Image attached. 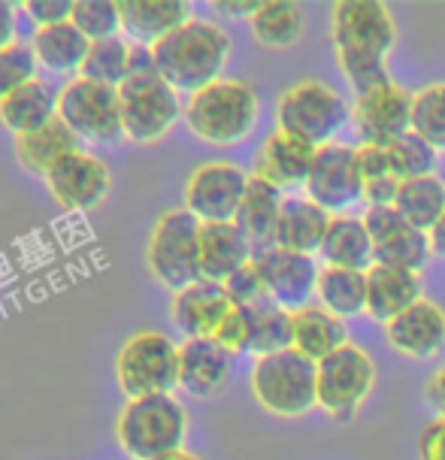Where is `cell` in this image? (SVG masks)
I'll list each match as a JSON object with an SVG mask.
<instances>
[{"label": "cell", "mask_w": 445, "mask_h": 460, "mask_svg": "<svg viewBox=\"0 0 445 460\" xmlns=\"http://www.w3.org/2000/svg\"><path fill=\"white\" fill-rule=\"evenodd\" d=\"M331 43L343 76L354 94L388 82L385 61L397 46V22L382 0H336L331 10Z\"/></svg>", "instance_id": "6da1fadb"}, {"label": "cell", "mask_w": 445, "mask_h": 460, "mask_svg": "<svg viewBox=\"0 0 445 460\" xmlns=\"http://www.w3.org/2000/svg\"><path fill=\"white\" fill-rule=\"evenodd\" d=\"M234 43L221 24L191 19L152 46L155 67L176 92L197 94L221 79Z\"/></svg>", "instance_id": "7a4b0ae2"}, {"label": "cell", "mask_w": 445, "mask_h": 460, "mask_svg": "<svg viewBox=\"0 0 445 460\" xmlns=\"http://www.w3.org/2000/svg\"><path fill=\"white\" fill-rule=\"evenodd\" d=\"M121 128L130 143H158L185 115L179 92L161 76L148 46L130 43V73L119 85Z\"/></svg>", "instance_id": "3957f363"}, {"label": "cell", "mask_w": 445, "mask_h": 460, "mask_svg": "<svg viewBox=\"0 0 445 460\" xmlns=\"http://www.w3.org/2000/svg\"><path fill=\"white\" fill-rule=\"evenodd\" d=\"M261 115V97L252 82L225 79L188 97L185 125L209 146H236L252 134Z\"/></svg>", "instance_id": "277c9868"}, {"label": "cell", "mask_w": 445, "mask_h": 460, "mask_svg": "<svg viewBox=\"0 0 445 460\" xmlns=\"http://www.w3.org/2000/svg\"><path fill=\"white\" fill-rule=\"evenodd\" d=\"M188 437V412L173 394L128 400L115 418V439L134 460H158L182 451Z\"/></svg>", "instance_id": "5b68a950"}, {"label": "cell", "mask_w": 445, "mask_h": 460, "mask_svg": "<svg viewBox=\"0 0 445 460\" xmlns=\"http://www.w3.org/2000/svg\"><path fill=\"white\" fill-rule=\"evenodd\" d=\"M345 125H352V103L325 79L291 82L276 101V130L316 149L336 143Z\"/></svg>", "instance_id": "8992f818"}, {"label": "cell", "mask_w": 445, "mask_h": 460, "mask_svg": "<svg viewBox=\"0 0 445 460\" xmlns=\"http://www.w3.org/2000/svg\"><path fill=\"white\" fill-rule=\"evenodd\" d=\"M249 385L258 406L276 418H300L318 406V364L294 349L254 358Z\"/></svg>", "instance_id": "52a82bcc"}, {"label": "cell", "mask_w": 445, "mask_h": 460, "mask_svg": "<svg viewBox=\"0 0 445 460\" xmlns=\"http://www.w3.org/2000/svg\"><path fill=\"white\" fill-rule=\"evenodd\" d=\"M146 264L173 294L200 282V221L185 207L167 209L146 243Z\"/></svg>", "instance_id": "ba28073f"}, {"label": "cell", "mask_w": 445, "mask_h": 460, "mask_svg": "<svg viewBox=\"0 0 445 460\" xmlns=\"http://www.w3.org/2000/svg\"><path fill=\"white\" fill-rule=\"evenodd\" d=\"M115 379L128 400L158 397L179 388V345L161 331H139L115 358Z\"/></svg>", "instance_id": "9c48e42d"}, {"label": "cell", "mask_w": 445, "mask_h": 460, "mask_svg": "<svg viewBox=\"0 0 445 460\" xmlns=\"http://www.w3.org/2000/svg\"><path fill=\"white\" fill-rule=\"evenodd\" d=\"M376 385V360L358 342H345L318 364V409L334 421H352Z\"/></svg>", "instance_id": "30bf717a"}, {"label": "cell", "mask_w": 445, "mask_h": 460, "mask_svg": "<svg viewBox=\"0 0 445 460\" xmlns=\"http://www.w3.org/2000/svg\"><path fill=\"white\" fill-rule=\"evenodd\" d=\"M58 119L88 143L115 146L125 139L119 88L97 85L92 79L76 76L58 92Z\"/></svg>", "instance_id": "8fae6325"}, {"label": "cell", "mask_w": 445, "mask_h": 460, "mask_svg": "<svg viewBox=\"0 0 445 460\" xmlns=\"http://www.w3.org/2000/svg\"><path fill=\"white\" fill-rule=\"evenodd\" d=\"M352 130L358 134V146L388 149L397 139L412 134V94L394 79L364 94H354Z\"/></svg>", "instance_id": "7c38bea8"}, {"label": "cell", "mask_w": 445, "mask_h": 460, "mask_svg": "<svg viewBox=\"0 0 445 460\" xmlns=\"http://www.w3.org/2000/svg\"><path fill=\"white\" fill-rule=\"evenodd\" d=\"M249 179L252 176L240 164L206 161L185 182V209L191 212L200 225L236 221V212L243 207Z\"/></svg>", "instance_id": "4fadbf2b"}, {"label": "cell", "mask_w": 445, "mask_h": 460, "mask_svg": "<svg viewBox=\"0 0 445 460\" xmlns=\"http://www.w3.org/2000/svg\"><path fill=\"white\" fill-rule=\"evenodd\" d=\"M303 191L316 207L331 216H349L354 203L364 200V182L358 170V146H321Z\"/></svg>", "instance_id": "5bb4252c"}, {"label": "cell", "mask_w": 445, "mask_h": 460, "mask_svg": "<svg viewBox=\"0 0 445 460\" xmlns=\"http://www.w3.org/2000/svg\"><path fill=\"white\" fill-rule=\"evenodd\" d=\"M360 221H364L369 240H373L376 264L422 273L427 261L433 258L431 236L424 230L412 227L394 207H367Z\"/></svg>", "instance_id": "9a60e30c"}, {"label": "cell", "mask_w": 445, "mask_h": 460, "mask_svg": "<svg viewBox=\"0 0 445 460\" xmlns=\"http://www.w3.org/2000/svg\"><path fill=\"white\" fill-rule=\"evenodd\" d=\"M254 258H258L263 279H267L270 300L279 303L288 312L309 306L318 291V273H321L318 261L312 254H297L270 245V249L254 252Z\"/></svg>", "instance_id": "2e32d148"}, {"label": "cell", "mask_w": 445, "mask_h": 460, "mask_svg": "<svg viewBox=\"0 0 445 460\" xmlns=\"http://www.w3.org/2000/svg\"><path fill=\"white\" fill-rule=\"evenodd\" d=\"M49 194L64 209H94L112 188L110 167L92 152H73L46 176Z\"/></svg>", "instance_id": "e0dca14e"}, {"label": "cell", "mask_w": 445, "mask_h": 460, "mask_svg": "<svg viewBox=\"0 0 445 460\" xmlns=\"http://www.w3.org/2000/svg\"><path fill=\"white\" fill-rule=\"evenodd\" d=\"M385 340L397 355L409 360H427L445 349V309L442 303L422 297L385 324Z\"/></svg>", "instance_id": "ac0fdd59"}, {"label": "cell", "mask_w": 445, "mask_h": 460, "mask_svg": "<svg viewBox=\"0 0 445 460\" xmlns=\"http://www.w3.org/2000/svg\"><path fill=\"white\" fill-rule=\"evenodd\" d=\"M234 376V355L216 340H185L179 345V388L191 397H218Z\"/></svg>", "instance_id": "d6986e66"}, {"label": "cell", "mask_w": 445, "mask_h": 460, "mask_svg": "<svg viewBox=\"0 0 445 460\" xmlns=\"http://www.w3.org/2000/svg\"><path fill=\"white\" fill-rule=\"evenodd\" d=\"M316 155H318L316 146L288 137L282 130H273V134L261 143L258 155H254L252 176L263 179V182H270L273 188H279V191L307 185L312 164H316Z\"/></svg>", "instance_id": "ffe728a7"}, {"label": "cell", "mask_w": 445, "mask_h": 460, "mask_svg": "<svg viewBox=\"0 0 445 460\" xmlns=\"http://www.w3.org/2000/svg\"><path fill=\"white\" fill-rule=\"evenodd\" d=\"M230 306H234V303H230L225 285L200 279L197 285L173 294L170 315H173V324L185 333V340H212L221 318L230 312Z\"/></svg>", "instance_id": "44dd1931"}, {"label": "cell", "mask_w": 445, "mask_h": 460, "mask_svg": "<svg viewBox=\"0 0 445 460\" xmlns=\"http://www.w3.org/2000/svg\"><path fill=\"white\" fill-rule=\"evenodd\" d=\"M119 10L130 43L148 49L191 22V4L185 0H119Z\"/></svg>", "instance_id": "7402d4cb"}, {"label": "cell", "mask_w": 445, "mask_h": 460, "mask_svg": "<svg viewBox=\"0 0 445 460\" xmlns=\"http://www.w3.org/2000/svg\"><path fill=\"white\" fill-rule=\"evenodd\" d=\"M252 258H254V245L236 221L200 225V276L206 282L225 285Z\"/></svg>", "instance_id": "603a6c76"}, {"label": "cell", "mask_w": 445, "mask_h": 460, "mask_svg": "<svg viewBox=\"0 0 445 460\" xmlns=\"http://www.w3.org/2000/svg\"><path fill=\"white\" fill-rule=\"evenodd\" d=\"M424 297L422 273L373 264L367 270V315L388 324Z\"/></svg>", "instance_id": "cb8c5ba5"}, {"label": "cell", "mask_w": 445, "mask_h": 460, "mask_svg": "<svg viewBox=\"0 0 445 460\" xmlns=\"http://www.w3.org/2000/svg\"><path fill=\"white\" fill-rule=\"evenodd\" d=\"M331 212H325L321 207L303 197H285L282 203V216H279L276 225V236L273 245L285 252H297V254H316L325 245L327 227H331Z\"/></svg>", "instance_id": "d4e9b609"}, {"label": "cell", "mask_w": 445, "mask_h": 460, "mask_svg": "<svg viewBox=\"0 0 445 460\" xmlns=\"http://www.w3.org/2000/svg\"><path fill=\"white\" fill-rule=\"evenodd\" d=\"M291 349L300 351L303 358H309L312 364H321L340 345L349 342V331H345L343 318H336L334 312H327L318 303H309V306L291 312Z\"/></svg>", "instance_id": "484cf974"}, {"label": "cell", "mask_w": 445, "mask_h": 460, "mask_svg": "<svg viewBox=\"0 0 445 460\" xmlns=\"http://www.w3.org/2000/svg\"><path fill=\"white\" fill-rule=\"evenodd\" d=\"M73 152H82V139L64 125L61 119L49 121L46 128L31 130L24 137H15V155L24 170L37 172V176H49L64 158H70Z\"/></svg>", "instance_id": "4316f807"}, {"label": "cell", "mask_w": 445, "mask_h": 460, "mask_svg": "<svg viewBox=\"0 0 445 460\" xmlns=\"http://www.w3.org/2000/svg\"><path fill=\"white\" fill-rule=\"evenodd\" d=\"M318 254L325 267L358 270V273H367L376 264L373 240H369L364 221L358 216H334Z\"/></svg>", "instance_id": "83f0119b"}, {"label": "cell", "mask_w": 445, "mask_h": 460, "mask_svg": "<svg viewBox=\"0 0 445 460\" xmlns=\"http://www.w3.org/2000/svg\"><path fill=\"white\" fill-rule=\"evenodd\" d=\"M282 203H285V197L279 188L263 182V179H258V176L249 179L243 207H240V212H236V225H240L243 234L252 240L254 252L270 249V245H273L279 216H282Z\"/></svg>", "instance_id": "f1b7e54d"}, {"label": "cell", "mask_w": 445, "mask_h": 460, "mask_svg": "<svg viewBox=\"0 0 445 460\" xmlns=\"http://www.w3.org/2000/svg\"><path fill=\"white\" fill-rule=\"evenodd\" d=\"M55 119H58V94H52V88L43 79L28 82L19 92H13L10 97L0 101V121L15 137L46 128Z\"/></svg>", "instance_id": "f546056e"}, {"label": "cell", "mask_w": 445, "mask_h": 460, "mask_svg": "<svg viewBox=\"0 0 445 460\" xmlns=\"http://www.w3.org/2000/svg\"><path fill=\"white\" fill-rule=\"evenodd\" d=\"M31 49L37 55V64H43L52 73H82V64L88 58L92 40L82 37V31L73 22L55 24V28H37Z\"/></svg>", "instance_id": "4dcf8cb0"}, {"label": "cell", "mask_w": 445, "mask_h": 460, "mask_svg": "<svg viewBox=\"0 0 445 460\" xmlns=\"http://www.w3.org/2000/svg\"><path fill=\"white\" fill-rule=\"evenodd\" d=\"M254 40L267 49H291L303 40L307 19H303L300 4L291 0H261L258 13L249 19Z\"/></svg>", "instance_id": "1f68e13d"}, {"label": "cell", "mask_w": 445, "mask_h": 460, "mask_svg": "<svg viewBox=\"0 0 445 460\" xmlns=\"http://www.w3.org/2000/svg\"><path fill=\"white\" fill-rule=\"evenodd\" d=\"M318 306L334 312L336 318H354L367 312V273L340 267H321L318 273Z\"/></svg>", "instance_id": "d6a6232c"}, {"label": "cell", "mask_w": 445, "mask_h": 460, "mask_svg": "<svg viewBox=\"0 0 445 460\" xmlns=\"http://www.w3.org/2000/svg\"><path fill=\"white\" fill-rule=\"evenodd\" d=\"M394 209L409 221L412 227L431 234L436 227V221L445 216V182L440 176H422V179H409L400 185Z\"/></svg>", "instance_id": "836d02e7"}, {"label": "cell", "mask_w": 445, "mask_h": 460, "mask_svg": "<svg viewBox=\"0 0 445 460\" xmlns=\"http://www.w3.org/2000/svg\"><path fill=\"white\" fill-rule=\"evenodd\" d=\"M249 318H252V342L249 351L254 358L263 355H276V351H288L291 349V312L282 309L273 300H261L249 306Z\"/></svg>", "instance_id": "e575fe53"}, {"label": "cell", "mask_w": 445, "mask_h": 460, "mask_svg": "<svg viewBox=\"0 0 445 460\" xmlns=\"http://www.w3.org/2000/svg\"><path fill=\"white\" fill-rule=\"evenodd\" d=\"M358 170H360V182H364L367 207H394L403 182L391 167L388 149L358 146Z\"/></svg>", "instance_id": "d590c367"}, {"label": "cell", "mask_w": 445, "mask_h": 460, "mask_svg": "<svg viewBox=\"0 0 445 460\" xmlns=\"http://www.w3.org/2000/svg\"><path fill=\"white\" fill-rule=\"evenodd\" d=\"M130 73V43L125 37H112L92 43L88 58L82 64V79H92L97 85H110L119 88Z\"/></svg>", "instance_id": "8d00e7d4"}, {"label": "cell", "mask_w": 445, "mask_h": 460, "mask_svg": "<svg viewBox=\"0 0 445 460\" xmlns=\"http://www.w3.org/2000/svg\"><path fill=\"white\" fill-rule=\"evenodd\" d=\"M412 134L440 155L445 152V82H431L412 94Z\"/></svg>", "instance_id": "74e56055"}, {"label": "cell", "mask_w": 445, "mask_h": 460, "mask_svg": "<svg viewBox=\"0 0 445 460\" xmlns=\"http://www.w3.org/2000/svg\"><path fill=\"white\" fill-rule=\"evenodd\" d=\"M82 37H88L92 43L101 40H112L121 34V10L119 0H76L73 6V19Z\"/></svg>", "instance_id": "f35d334b"}, {"label": "cell", "mask_w": 445, "mask_h": 460, "mask_svg": "<svg viewBox=\"0 0 445 460\" xmlns=\"http://www.w3.org/2000/svg\"><path fill=\"white\" fill-rule=\"evenodd\" d=\"M388 155H391V167H394V172H397L400 182L433 176L436 164H440V152L431 149V146L415 134H406L394 146H388Z\"/></svg>", "instance_id": "ab89813d"}, {"label": "cell", "mask_w": 445, "mask_h": 460, "mask_svg": "<svg viewBox=\"0 0 445 460\" xmlns=\"http://www.w3.org/2000/svg\"><path fill=\"white\" fill-rule=\"evenodd\" d=\"M37 79V55L28 43L15 40L13 46L0 49V101L19 92L22 85Z\"/></svg>", "instance_id": "60d3db41"}, {"label": "cell", "mask_w": 445, "mask_h": 460, "mask_svg": "<svg viewBox=\"0 0 445 460\" xmlns=\"http://www.w3.org/2000/svg\"><path fill=\"white\" fill-rule=\"evenodd\" d=\"M225 291H227L230 303H236V306H254V303H261V300H270L267 279H263L258 258H252L249 264L236 270V273L225 282Z\"/></svg>", "instance_id": "b9f144b4"}, {"label": "cell", "mask_w": 445, "mask_h": 460, "mask_svg": "<svg viewBox=\"0 0 445 460\" xmlns=\"http://www.w3.org/2000/svg\"><path fill=\"white\" fill-rule=\"evenodd\" d=\"M221 349H227L230 355H243L249 351V342H252V318H249V306H230V312L221 318L216 336H212Z\"/></svg>", "instance_id": "7bdbcfd3"}, {"label": "cell", "mask_w": 445, "mask_h": 460, "mask_svg": "<svg viewBox=\"0 0 445 460\" xmlns=\"http://www.w3.org/2000/svg\"><path fill=\"white\" fill-rule=\"evenodd\" d=\"M73 6L76 0H28L24 13L37 22V28H55V24H67L73 19Z\"/></svg>", "instance_id": "ee69618b"}, {"label": "cell", "mask_w": 445, "mask_h": 460, "mask_svg": "<svg viewBox=\"0 0 445 460\" xmlns=\"http://www.w3.org/2000/svg\"><path fill=\"white\" fill-rule=\"evenodd\" d=\"M418 457L445 460V415H436L418 437Z\"/></svg>", "instance_id": "f6af8a7d"}, {"label": "cell", "mask_w": 445, "mask_h": 460, "mask_svg": "<svg viewBox=\"0 0 445 460\" xmlns=\"http://www.w3.org/2000/svg\"><path fill=\"white\" fill-rule=\"evenodd\" d=\"M424 397L436 409V415H445V364L424 385Z\"/></svg>", "instance_id": "bcb514c9"}, {"label": "cell", "mask_w": 445, "mask_h": 460, "mask_svg": "<svg viewBox=\"0 0 445 460\" xmlns=\"http://www.w3.org/2000/svg\"><path fill=\"white\" fill-rule=\"evenodd\" d=\"M258 0H216L212 4V10H218L221 15H227V19H243V15H252L258 13Z\"/></svg>", "instance_id": "7dc6e473"}, {"label": "cell", "mask_w": 445, "mask_h": 460, "mask_svg": "<svg viewBox=\"0 0 445 460\" xmlns=\"http://www.w3.org/2000/svg\"><path fill=\"white\" fill-rule=\"evenodd\" d=\"M15 43V13L10 4L0 0V49Z\"/></svg>", "instance_id": "c3c4849f"}, {"label": "cell", "mask_w": 445, "mask_h": 460, "mask_svg": "<svg viewBox=\"0 0 445 460\" xmlns=\"http://www.w3.org/2000/svg\"><path fill=\"white\" fill-rule=\"evenodd\" d=\"M427 236H431V252L436 258H445V216L436 221V227Z\"/></svg>", "instance_id": "681fc988"}, {"label": "cell", "mask_w": 445, "mask_h": 460, "mask_svg": "<svg viewBox=\"0 0 445 460\" xmlns=\"http://www.w3.org/2000/svg\"><path fill=\"white\" fill-rule=\"evenodd\" d=\"M158 460H203V457H200V455H194V451L182 448V451H173V455H167V457H158Z\"/></svg>", "instance_id": "f907efd6"}]
</instances>
